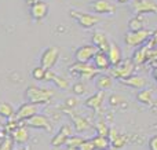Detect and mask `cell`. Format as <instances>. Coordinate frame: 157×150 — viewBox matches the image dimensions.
Wrapping results in <instances>:
<instances>
[{
  "mask_svg": "<svg viewBox=\"0 0 157 150\" xmlns=\"http://www.w3.org/2000/svg\"><path fill=\"white\" fill-rule=\"evenodd\" d=\"M24 98L28 103L33 105H46L54 98V91L47 90V88H40L36 85H29L26 87L24 92Z\"/></svg>",
  "mask_w": 157,
  "mask_h": 150,
  "instance_id": "cell-1",
  "label": "cell"
},
{
  "mask_svg": "<svg viewBox=\"0 0 157 150\" xmlns=\"http://www.w3.org/2000/svg\"><path fill=\"white\" fill-rule=\"evenodd\" d=\"M134 69H135V65L132 63L131 59H121L117 65L112 66L109 70H110L112 76L116 77L117 80H123V79H127V77L132 76Z\"/></svg>",
  "mask_w": 157,
  "mask_h": 150,
  "instance_id": "cell-2",
  "label": "cell"
},
{
  "mask_svg": "<svg viewBox=\"0 0 157 150\" xmlns=\"http://www.w3.org/2000/svg\"><path fill=\"white\" fill-rule=\"evenodd\" d=\"M69 72L72 74L78 76L81 80H91L92 77H97L101 73L91 63H77V62L69 66Z\"/></svg>",
  "mask_w": 157,
  "mask_h": 150,
  "instance_id": "cell-3",
  "label": "cell"
},
{
  "mask_svg": "<svg viewBox=\"0 0 157 150\" xmlns=\"http://www.w3.org/2000/svg\"><path fill=\"white\" fill-rule=\"evenodd\" d=\"M153 36L152 30H138V32H127L124 36V43L127 47H139L147 40V39Z\"/></svg>",
  "mask_w": 157,
  "mask_h": 150,
  "instance_id": "cell-4",
  "label": "cell"
},
{
  "mask_svg": "<svg viewBox=\"0 0 157 150\" xmlns=\"http://www.w3.org/2000/svg\"><path fill=\"white\" fill-rule=\"evenodd\" d=\"M39 110H40V106H39V105H33V103L25 102V103H22L21 106L15 110L13 118L17 121V123H24L25 120L30 118L32 116L37 114Z\"/></svg>",
  "mask_w": 157,
  "mask_h": 150,
  "instance_id": "cell-5",
  "label": "cell"
},
{
  "mask_svg": "<svg viewBox=\"0 0 157 150\" xmlns=\"http://www.w3.org/2000/svg\"><path fill=\"white\" fill-rule=\"evenodd\" d=\"M58 58H59V50H58V47H55V46L48 47V48L44 50L40 57V66L47 69V70H51L55 66V63L58 62Z\"/></svg>",
  "mask_w": 157,
  "mask_h": 150,
  "instance_id": "cell-6",
  "label": "cell"
},
{
  "mask_svg": "<svg viewBox=\"0 0 157 150\" xmlns=\"http://www.w3.org/2000/svg\"><path fill=\"white\" fill-rule=\"evenodd\" d=\"M22 124L26 128H37V129H44V131H51L52 128L50 118L44 114H40V113H37V114L32 116L30 118L25 120Z\"/></svg>",
  "mask_w": 157,
  "mask_h": 150,
  "instance_id": "cell-7",
  "label": "cell"
},
{
  "mask_svg": "<svg viewBox=\"0 0 157 150\" xmlns=\"http://www.w3.org/2000/svg\"><path fill=\"white\" fill-rule=\"evenodd\" d=\"M71 15L77 21V24L84 29H91L99 22V17L95 14H87V13H80L76 10H71Z\"/></svg>",
  "mask_w": 157,
  "mask_h": 150,
  "instance_id": "cell-8",
  "label": "cell"
},
{
  "mask_svg": "<svg viewBox=\"0 0 157 150\" xmlns=\"http://www.w3.org/2000/svg\"><path fill=\"white\" fill-rule=\"evenodd\" d=\"M131 10L135 15H144L146 13L157 14V4L152 0H132Z\"/></svg>",
  "mask_w": 157,
  "mask_h": 150,
  "instance_id": "cell-9",
  "label": "cell"
},
{
  "mask_svg": "<svg viewBox=\"0 0 157 150\" xmlns=\"http://www.w3.org/2000/svg\"><path fill=\"white\" fill-rule=\"evenodd\" d=\"M97 51L98 50L92 44L81 46L75 51V59H76L77 63H90V61H92V58L97 54Z\"/></svg>",
  "mask_w": 157,
  "mask_h": 150,
  "instance_id": "cell-10",
  "label": "cell"
},
{
  "mask_svg": "<svg viewBox=\"0 0 157 150\" xmlns=\"http://www.w3.org/2000/svg\"><path fill=\"white\" fill-rule=\"evenodd\" d=\"M8 137L13 139L14 145H15V143H18V145H25V143L29 141L30 134H29V129H28L24 124H19V126H17L15 128L8 134Z\"/></svg>",
  "mask_w": 157,
  "mask_h": 150,
  "instance_id": "cell-11",
  "label": "cell"
},
{
  "mask_svg": "<svg viewBox=\"0 0 157 150\" xmlns=\"http://www.w3.org/2000/svg\"><path fill=\"white\" fill-rule=\"evenodd\" d=\"M48 15V4L43 0H36L30 4V17L36 21H41Z\"/></svg>",
  "mask_w": 157,
  "mask_h": 150,
  "instance_id": "cell-12",
  "label": "cell"
},
{
  "mask_svg": "<svg viewBox=\"0 0 157 150\" xmlns=\"http://www.w3.org/2000/svg\"><path fill=\"white\" fill-rule=\"evenodd\" d=\"M72 137V127L65 124L61 127V129L57 132V135H54V138L51 139V146L54 148H59V146H65V143L68 142V139Z\"/></svg>",
  "mask_w": 157,
  "mask_h": 150,
  "instance_id": "cell-13",
  "label": "cell"
},
{
  "mask_svg": "<svg viewBox=\"0 0 157 150\" xmlns=\"http://www.w3.org/2000/svg\"><path fill=\"white\" fill-rule=\"evenodd\" d=\"M91 40H92V46H94L98 51H102V52L108 51L110 40L108 39V35H106L103 30H95Z\"/></svg>",
  "mask_w": 157,
  "mask_h": 150,
  "instance_id": "cell-14",
  "label": "cell"
},
{
  "mask_svg": "<svg viewBox=\"0 0 157 150\" xmlns=\"http://www.w3.org/2000/svg\"><path fill=\"white\" fill-rule=\"evenodd\" d=\"M90 10L95 14H112L114 8L109 0H92L90 3Z\"/></svg>",
  "mask_w": 157,
  "mask_h": 150,
  "instance_id": "cell-15",
  "label": "cell"
},
{
  "mask_svg": "<svg viewBox=\"0 0 157 150\" xmlns=\"http://www.w3.org/2000/svg\"><path fill=\"white\" fill-rule=\"evenodd\" d=\"M103 101H105V92L98 91L97 94L88 96V98L86 99V102H84V105H86L88 109H92V110H95V112H99L102 105H103Z\"/></svg>",
  "mask_w": 157,
  "mask_h": 150,
  "instance_id": "cell-16",
  "label": "cell"
},
{
  "mask_svg": "<svg viewBox=\"0 0 157 150\" xmlns=\"http://www.w3.org/2000/svg\"><path fill=\"white\" fill-rule=\"evenodd\" d=\"M108 139H109L110 146H113V148H116V149L124 148L125 143H127V137H125V135H123V134H120V132L117 131V129H114V128L109 129Z\"/></svg>",
  "mask_w": 157,
  "mask_h": 150,
  "instance_id": "cell-17",
  "label": "cell"
},
{
  "mask_svg": "<svg viewBox=\"0 0 157 150\" xmlns=\"http://www.w3.org/2000/svg\"><path fill=\"white\" fill-rule=\"evenodd\" d=\"M106 57H108L110 66L117 65V63H119L120 61L123 59V54H121V50H120V47L117 46L116 43L110 41V44H109V48H108V51H106Z\"/></svg>",
  "mask_w": 157,
  "mask_h": 150,
  "instance_id": "cell-18",
  "label": "cell"
},
{
  "mask_svg": "<svg viewBox=\"0 0 157 150\" xmlns=\"http://www.w3.org/2000/svg\"><path fill=\"white\" fill-rule=\"evenodd\" d=\"M149 48L150 46L149 44H142V46H139L138 48L134 51V55H132V63L134 65H142V63L146 62V59L149 58Z\"/></svg>",
  "mask_w": 157,
  "mask_h": 150,
  "instance_id": "cell-19",
  "label": "cell"
},
{
  "mask_svg": "<svg viewBox=\"0 0 157 150\" xmlns=\"http://www.w3.org/2000/svg\"><path fill=\"white\" fill-rule=\"evenodd\" d=\"M92 61H94V63H92V66H94V68L97 69V70H99V72L109 70V69L112 68V66H110V63H109L108 57H106V52L97 51V54L94 55V58H92Z\"/></svg>",
  "mask_w": 157,
  "mask_h": 150,
  "instance_id": "cell-20",
  "label": "cell"
},
{
  "mask_svg": "<svg viewBox=\"0 0 157 150\" xmlns=\"http://www.w3.org/2000/svg\"><path fill=\"white\" fill-rule=\"evenodd\" d=\"M121 84L127 85V87H131V88H135V90H144L146 87V79L144 76H130L127 79H123V80H119Z\"/></svg>",
  "mask_w": 157,
  "mask_h": 150,
  "instance_id": "cell-21",
  "label": "cell"
},
{
  "mask_svg": "<svg viewBox=\"0 0 157 150\" xmlns=\"http://www.w3.org/2000/svg\"><path fill=\"white\" fill-rule=\"evenodd\" d=\"M95 85L99 91L105 92V91L110 90L113 87V77L109 76V74H105V73H99L95 79Z\"/></svg>",
  "mask_w": 157,
  "mask_h": 150,
  "instance_id": "cell-22",
  "label": "cell"
},
{
  "mask_svg": "<svg viewBox=\"0 0 157 150\" xmlns=\"http://www.w3.org/2000/svg\"><path fill=\"white\" fill-rule=\"evenodd\" d=\"M44 81H52L58 88H61V90H68V88L71 87L68 80L61 77V76H58V74H55L52 70H47L46 80H44Z\"/></svg>",
  "mask_w": 157,
  "mask_h": 150,
  "instance_id": "cell-23",
  "label": "cell"
},
{
  "mask_svg": "<svg viewBox=\"0 0 157 150\" xmlns=\"http://www.w3.org/2000/svg\"><path fill=\"white\" fill-rule=\"evenodd\" d=\"M73 128L75 131L81 134V132H87L88 129H91V124L83 116H75L73 117Z\"/></svg>",
  "mask_w": 157,
  "mask_h": 150,
  "instance_id": "cell-24",
  "label": "cell"
},
{
  "mask_svg": "<svg viewBox=\"0 0 157 150\" xmlns=\"http://www.w3.org/2000/svg\"><path fill=\"white\" fill-rule=\"evenodd\" d=\"M128 29L130 32H138V30L145 29V22L142 15H134L132 18L128 21Z\"/></svg>",
  "mask_w": 157,
  "mask_h": 150,
  "instance_id": "cell-25",
  "label": "cell"
},
{
  "mask_svg": "<svg viewBox=\"0 0 157 150\" xmlns=\"http://www.w3.org/2000/svg\"><path fill=\"white\" fill-rule=\"evenodd\" d=\"M94 146L95 150H106L110 148V143H109V139L105 137H99V135H95L92 139H90Z\"/></svg>",
  "mask_w": 157,
  "mask_h": 150,
  "instance_id": "cell-26",
  "label": "cell"
},
{
  "mask_svg": "<svg viewBox=\"0 0 157 150\" xmlns=\"http://www.w3.org/2000/svg\"><path fill=\"white\" fill-rule=\"evenodd\" d=\"M14 113H15V109L13 105L8 102H0V117L10 120L14 117Z\"/></svg>",
  "mask_w": 157,
  "mask_h": 150,
  "instance_id": "cell-27",
  "label": "cell"
},
{
  "mask_svg": "<svg viewBox=\"0 0 157 150\" xmlns=\"http://www.w3.org/2000/svg\"><path fill=\"white\" fill-rule=\"evenodd\" d=\"M136 99L144 105H152L153 103V92L149 88H144L136 94Z\"/></svg>",
  "mask_w": 157,
  "mask_h": 150,
  "instance_id": "cell-28",
  "label": "cell"
},
{
  "mask_svg": "<svg viewBox=\"0 0 157 150\" xmlns=\"http://www.w3.org/2000/svg\"><path fill=\"white\" fill-rule=\"evenodd\" d=\"M84 141L86 139H83L80 135H72L68 139V142L65 143V146L68 148V150H78V148L81 146V143H83Z\"/></svg>",
  "mask_w": 157,
  "mask_h": 150,
  "instance_id": "cell-29",
  "label": "cell"
},
{
  "mask_svg": "<svg viewBox=\"0 0 157 150\" xmlns=\"http://www.w3.org/2000/svg\"><path fill=\"white\" fill-rule=\"evenodd\" d=\"M109 129H110V127H109L103 120H99L97 124H95V131H97V135H99V137L108 138Z\"/></svg>",
  "mask_w": 157,
  "mask_h": 150,
  "instance_id": "cell-30",
  "label": "cell"
},
{
  "mask_svg": "<svg viewBox=\"0 0 157 150\" xmlns=\"http://www.w3.org/2000/svg\"><path fill=\"white\" fill-rule=\"evenodd\" d=\"M46 73H47V69L41 68V66H36L32 70V77L35 80H39V81H44L46 80Z\"/></svg>",
  "mask_w": 157,
  "mask_h": 150,
  "instance_id": "cell-31",
  "label": "cell"
},
{
  "mask_svg": "<svg viewBox=\"0 0 157 150\" xmlns=\"http://www.w3.org/2000/svg\"><path fill=\"white\" fill-rule=\"evenodd\" d=\"M0 150H14V142L8 135H6L0 143Z\"/></svg>",
  "mask_w": 157,
  "mask_h": 150,
  "instance_id": "cell-32",
  "label": "cell"
},
{
  "mask_svg": "<svg viewBox=\"0 0 157 150\" xmlns=\"http://www.w3.org/2000/svg\"><path fill=\"white\" fill-rule=\"evenodd\" d=\"M72 91H73L75 95H83V94L86 92V85L81 81H77L72 85Z\"/></svg>",
  "mask_w": 157,
  "mask_h": 150,
  "instance_id": "cell-33",
  "label": "cell"
},
{
  "mask_svg": "<svg viewBox=\"0 0 157 150\" xmlns=\"http://www.w3.org/2000/svg\"><path fill=\"white\" fill-rule=\"evenodd\" d=\"M109 102H110V106H119V105L124 101H123V98L120 95H114L113 94V95L109 98Z\"/></svg>",
  "mask_w": 157,
  "mask_h": 150,
  "instance_id": "cell-34",
  "label": "cell"
},
{
  "mask_svg": "<svg viewBox=\"0 0 157 150\" xmlns=\"http://www.w3.org/2000/svg\"><path fill=\"white\" fill-rule=\"evenodd\" d=\"M77 98H75V96H69V98L65 99V105L66 107H71V109H73V107L77 106Z\"/></svg>",
  "mask_w": 157,
  "mask_h": 150,
  "instance_id": "cell-35",
  "label": "cell"
},
{
  "mask_svg": "<svg viewBox=\"0 0 157 150\" xmlns=\"http://www.w3.org/2000/svg\"><path fill=\"white\" fill-rule=\"evenodd\" d=\"M78 150H95L94 146H92L91 141H84L83 143H81V146L78 148Z\"/></svg>",
  "mask_w": 157,
  "mask_h": 150,
  "instance_id": "cell-36",
  "label": "cell"
},
{
  "mask_svg": "<svg viewBox=\"0 0 157 150\" xmlns=\"http://www.w3.org/2000/svg\"><path fill=\"white\" fill-rule=\"evenodd\" d=\"M149 150H157V135L150 138L149 141Z\"/></svg>",
  "mask_w": 157,
  "mask_h": 150,
  "instance_id": "cell-37",
  "label": "cell"
},
{
  "mask_svg": "<svg viewBox=\"0 0 157 150\" xmlns=\"http://www.w3.org/2000/svg\"><path fill=\"white\" fill-rule=\"evenodd\" d=\"M153 35H155V36H153V43L157 44V32H156V33H153Z\"/></svg>",
  "mask_w": 157,
  "mask_h": 150,
  "instance_id": "cell-38",
  "label": "cell"
},
{
  "mask_svg": "<svg viewBox=\"0 0 157 150\" xmlns=\"http://www.w3.org/2000/svg\"><path fill=\"white\" fill-rule=\"evenodd\" d=\"M18 150H32V148H30V146H24V148L18 149Z\"/></svg>",
  "mask_w": 157,
  "mask_h": 150,
  "instance_id": "cell-39",
  "label": "cell"
},
{
  "mask_svg": "<svg viewBox=\"0 0 157 150\" xmlns=\"http://www.w3.org/2000/svg\"><path fill=\"white\" fill-rule=\"evenodd\" d=\"M153 77H155V80L157 81V68L155 69V72H153Z\"/></svg>",
  "mask_w": 157,
  "mask_h": 150,
  "instance_id": "cell-40",
  "label": "cell"
},
{
  "mask_svg": "<svg viewBox=\"0 0 157 150\" xmlns=\"http://www.w3.org/2000/svg\"><path fill=\"white\" fill-rule=\"evenodd\" d=\"M119 3H128V2H131V0H117Z\"/></svg>",
  "mask_w": 157,
  "mask_h": 150,
  "instance_id": "cell-41",
  "label": "cell"
},
{
  "mask_svg": "<svg viewBox=\"0 0 157 150\" xmlns=\"http://www.w3.org/2000/svg\"><path fill=\"white\" fill-rule=\"evenodd\" d=\"M4 137H6V135H0V143H2V139H3Z\"/></svg>",
  "mask_w": 157,
  "mask_h": 150,
  "instance_id": "cell-42",
  "label": "cell"
},
{
  "mask_svg": "<svg viewBox=\"0 0 157 150\" xmlns=\"http://www.w3.org/2000/svg\"><path fill=\"white\" fill-rule=\"evenodd\" d=\"M0 128H2V121H0Z\"/></svg>",
  "mask_w": 157,
  "mask_h": 150,
  "instance_id": "cell-43",
  "label": "cell"
},
{
  "mask_svg": "<svg viewBox=\"0 0 157 150\" xmlns=\"http://www.w3.org/2000/svg\"><path fill=\"white\" fill-rule=\"evenodd\" d=\"M106 150H109V149H106Z\"/></svg>",
  "mask_w": 157,
  "mask_h": 150,
  "instance_id": "cell-44",
  "label": "cell"
}]
</instances>
